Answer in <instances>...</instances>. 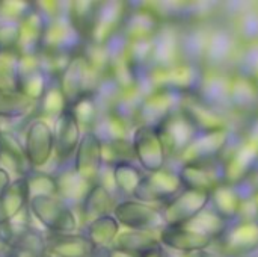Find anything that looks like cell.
<instances>
[{
  "label": "cell",
  "instance_id": "cell-1",
  "mask_svg": "<svg viewBox=\"0 0 258 257\" xmlns=\"http://www.w3.org/2000/svg\"><path fill=\"white\" fill-rule=\"evenodd\" d=\"M29 212L47 233H76L79 220L74 209L57 195L30 197Z\"/></svg>",
  "mask_w": 258,
  "mask_h": 257
},
{
  "label": "cell",
  "instance_id": "cell-2",
  "mask_svg": "<svg viewBox=\"0 0 258 257\" xmlns=\"http://www.w3.org/2000/svg\"><path fill=\"white\" fill-rule=\"evenodd\" d=\"M57 83L65 94L68 108L79 101L82 97L89 94H97L101 83V76H98L86 62L82 52L76 53L65 70L57 77Z\"/></svg>",
  "mask_w": 258,
  "mask_h": 257
},
{
  "label": "cell",
  "instance_id": "cell-3",
  "mask_svg": "<svg viewBox=\"0 0 258 257\" xmlns=\"http://www.w3.org/2000/svg\"><path fill=\"white\" fill-rule=\"evenodd\" d=\"M156 129L168 156H181L201 133L181 108L166 117Z\"/></svg>",
  "mask_w": 258,
  "mask_h": 257
},
{
  "label": "cell",
  "instance_id": "cell-4",
  "mask_svg": "<svg viewBox=\"0 0 258 257\" xmlns=\"http://www.w3.org/2000/svg\"><path fill=\"white\" fill-rule=\"evenodd\" d=\"M23 144L30 170H42L54 155L53 127L44 118H33L26 127Z\"/></svg>",
  "mask_w": 258,
  "mask_h": 257
},
{
  "label": "cell",
  "instance_id": "cell-5",
  "mask_svg": "<svg viewBox=\"0 0 258 257\" xmlns=\"http://www.w3.org/2000/svg\"><path fill=\"white\" fill-rule=\"evenodd\" d=\"M184 189L183 182L178 173L162 170L157 173H147L142 179L135 200H139L147 204L160 203L162 206L168 204Z\"/></svg>",
  "mask_w": 258,
  "mask_h": 257
},
{
  "label": "cell",
  "instance_id": "cell-6",
  "mask_svg": "<svg viewBox=\"0 0 258 257\" xmlns=\"http://www.w3.org/2000/svg\"><path fill=\"white\" fill-rule=\"evenodd\" d=\"M136 161L147 173H157L165 170L166 151L154 126L141 124L132 136Z\"/></svg>",
  "mask_w": 258,
  "mask_h": 257
},
{
  "label": "cell",
  "instance_id": "cell-7",
  "mask_svg": "<svg viewBox=\"0 0 258 257\" xmlns=\"http://www.w3.org/2000/svg\"><path fill=\"white\" fill-rule=\"evenodd\" d=\"M85 39L80 36V33L76 30V27L71 24L67 11L47 21L41 52H53V53H67V55H76L82 52L85 45Z\"/></svg>",
  "mask_w": 258,
  "mask_h": 257
},
{
  "label": "cell",
  "instance_id": "cell-8",
  "mask_svg": "<svg viewBox=\"0 0 258 257\" xmlns=\"http://www.w3.org/2000/svg\"><path fill=\"white\" fill-rule=\"evenodd\" d=\"M210 204V194L183 189L174 200L160 208L165 226H183L197 218Z\"/></svg>",
  "mask_w": 258,
  "mask_h": 257
},
{
  "label": "cell",
  "instance_id": "cell-9",
  "mask_svg": "<svg viewBox=\"0 0 258 257\" xmlns=\"http://www.w3.org/2000/svg\"><path fill=\"white\" fill-rule=\"evenodd\" d=\"M112 215L127 230H160L165 227L160 209L135 198L118 201Z\"/></svg>",
  "mask_w": 258,
  "mask_h": 257
},
{
  "label": "cell",
  "instance_id": "cell-10",
  "mask_svg": "<svg viewBox=\"0 0 258 257\" xmlns=\"http://www.w3.org/2000/svg\"><path fill=\"white\" fill-rule=\"evenodd\" d=\"M73 167L76 173L89 183H97L104 168L103 141L94 130L83 132L82 141L74 153Z\"/></svg>",
  "mask_w": 258,
  "mask_h": 257
},
{
  "label": "cell",
  "instance_id": "cell-11",
  "mask_svg": "<svg viewBox=\"0 0 258 257\" xmlns=\"http://www.w3.org/2000/svg\"><path fill=\"white\" fill-rule=\"evenodd\" d=\"M221 253L234 257L249 256L258 250V220H240L230 223L228 229L219 241H216Z\"/></svg>",
  "mask_w": 258,
  "mask_h": 257
},
{
  "label": "cell",
  "instance_id": "cell-12",
  "mask_svg": "<svg viewBox=\"0 0 258 257\" xmlns=\"http://www.w3.org/2000/svg\"><path fill=\"white\" fill-rule=\"evenodd\" d=\"M53 79L42 67L38 55H21L17 70L15 89L33 101H39Z\"/></svg>",
  "mask_w": 258,
  "mask_h": 257
},
{
  "label": "cell",
  "instance_id": "cell-13",
  "mask_svg": "<svg viewBox=\"0 0 258 257\" xmlns=\"http://www.w3.org/2000/svg\"><path fill=\"white\" fill-rule=\"evenodd\" d=\"M53 133H54V158L59 162L57 165L70 164V159L74 158V153L83 135L82 127L70 108L54 120Z\"/></svg>",
  "mask_w": 258,
  "mask_h": 257
},
{
  "label": "cell",
  "instance_id": "cell-14",
  "mask_svg": "<svg viewBox=\"0 0 258 257\" xmlns=\"http://www.w3.org/2000/svg\"><path fill=\"white\" fill-rule=\"evenodd\" d=\"M122 2H103L98 3V11L94 29L88 42L107 44L121 30L127 17V6Z\"/></svg>",
  "mask_w": 258,
  "mask_h": 257
},
{
  "label": "cell",
  "instance_id": "cell-15",
  "mask_svg": "<svg viewBox=\"0 0 258 257\" xmlns=\"http://www.w3.org/2000/svg\"><path fill=\"white\" fill-rule=\"evenodd\" d=\"M178 176L184 189H194L201 192H212L224 183V162H195L183 164Z\"/></svg>",
  "mask_w": 258,
  "mask_h": 257
},
{
  "label": "cell",
  "instance_id": "cell-16",
  "mask_svg": "<svg viewBox=\"0 0 258 257\" xmlns=\"http://www.w3.org/2000/svg\"><path fill=\"white\" fill-rule=\"evenodd\" d=\"M181 94L172 89L160 88L150 94L138 108V115L142 124L157 127L166 117L180 109Z\"/></svg>",
  "mask_w": 258,
  "mask_h": 257
},
{
  "label": "cell",
  "instance_id": "cell-17",
  "mask_svg": "<svg viewBox=\"0 0 258 257\" xmlns=\"http://www.w3.org/2000/svg\"><path fill=\"white\" fill-rule=\"evenodd\" d=\"M162 245L178 253H194V251H207L215 241L187 224L183 226H165L160 232Z\"/></svg>",
  "mask_w": 258,
  "mask_h": 257
},
{
  "label": "cell",
  "instance_id": "cell-18",
  "mask_svg": "<svg viewBox=\"0 0 258 257\" xmlns=\"http://www.w3.org/2000/svg\"><path fill=\"white\" fill-rule=\"evenodd\" d=\"M258 168V142H243L227 162H224V183L237 186Z\"/></svg>",
  "mask_w": 258,
  "mask_h": 257
},
{
  "label": "cell",
  "instance_id": "cell-19",
  "mask_svg": "<svg viewBox=\"0 0 258 257\" xmlns=\"http://www.w3.org/2000/svg\"><path fill=\"white\" fill-rule=\"evenodd\" d=\"M97 248L80 233H45V248L42 257H92Z\"/></svg>",
  "mask_w": 258,
  "mask_h": 257
},
{
  "label": "cell",
  "instance_id": "cell-20",
  "mask_svg": "<svg viewBox=\"0 0 258 257\" xmlns=\"http://www.w3.org/2000/svg\"><path fill=\"white\" fill-rule=\"evenodd\" d=\"M230 141L228 132L216 130L200 133V136L189 145V148L180 156L183 164H195V162H213L219 158Z\"/></svg>",
  "mask_w": 258,
  "mask_h": 257
},
{
  "label": "cell",
  "instance_id": "cell-21",
  "mask_svg": "<svg viewBox=\"0 0 258 257\" xmlns=\"http://www.w3.org/2000/svg\"><path fill=\"white\" fill-rule=\"evenodd\" d=\"M53 176L56 179L57 197L62 198L67 204H70L73 209L82 204L86 194L92 188V183L86 182L76 173L73 162L71 165L70 164L57 165V170L56 173H53Z\"/></svg>",
  "mask_w": 258,
  "mask_h": 257
},
{
  "label": "cell",
  "instance_id": "cell-22",
  "mask_svg": "<svg viewBox=\"0 0 258 257\" xmlns=\"http://www.w3.org/2000/svg\"><path fill=\"white\" fill-rule=\"evenodd\" d=\"M30 191L27 177H17L0 194V226L11 223L29 208Z\"/></svg>",
  "mask_w": 258,
  "mask_h": 257
},
{
  "label": "cell",
  "instance_id": "cell-23",
  "mask_svg": "<svg viewBox=\"0 0 258 257\" xmlns=\"http://www.w3.org/2000/svg\"><path fill=\"white\" fill-rule=\"evenodd\" d=\"M0 167L9 173H15L18 177L27 176L32 171L26 158L24 144L12 130L0 129Z\"/></svg>",
  "mask_w": 258,
  "mask_h": 257
},
{
  "label": "cell",
  "instance_id": "cell-24",
  "mask_svg": "<svg viewBox=\"0 0 258 257\" xmlns=\"http://www.w3.org/2000/svg\"><path fill=\"white\" fill-rule=\"evenodd\" d=\"M116 204H118V201L115 200L113 192H110L107 188H104L101 183L97 182L92 185V188L89 189L85 200L82 201V204L77 209L80 212L83 223L88 224L100 217L112 215Z\"/></svg>",
  "mask_w": 258,
  "mask_h": 257
},
{
  "label": "cell",
  "instance_id": "cell-25",
  "mask_svg": "<svg viewBox=\"0 0 258 257\" xmlns=\"http://www.w3.org/2000/svg\"><path fill=\"white\" fill-rule=\"evenodd\" d=\"M47 20L33 8L20 21V39L17 52L20 55H38L41 52Z\"/></svg>",
  "mask_w": 258,
  "mask_h": 257
},
{
  "label": "cell",
  "instance_id": "cell-26",
  "mask_svg": "<svg viewBox=\"0 0 258 257\" xmlns=\"http://www.w3.org/2000/svg\"><path fill=\"white\" fill-rule=\"evenodd\" d=\"M184 114L194 121L201 133L225 130V118L218 114L212 105L201 100H183L180 106Z\"/></svg>",
  "mask_w": 258,
  "mask_h": 257
},
{
  "label": "cell",
  "instance_id": "cell-27",
  "mask_svg": "<svg viewBox=\"0 0 258 257\" xmlns=\"http://www.w3.org/2000/svg\"><path fill=\"white\" fill-rule=\"evenodd\" d=\"M219 217L225 221H237L242 214L243 198L236 186L222 183L216 189L210 192V204H209Z\"/></svg>",
  "mask_w": 258,
  "mask_h": 257
},
{
  "label": "cell",
  "instance_id": "cell-28",
  "mask_svg": "<svg viewBox=\"0 0 258 257\" xmlns=\"http://www.w3.org/2000/svg\"><path fill=\"white\" fill-rule=\"evenodd\" d=\"M119 227L121 226L113 215H104L85 224L82 233L97 250H109L115 245L116 238L121 233Z\"/></svg>",
  "mask_w": 258,
  "mask_h": 257
},
{
  "label": "cell",
  "instance_id": "cell-29",
  "mask_svg": "<svg viewBox=\"0 0 258 257\" xmlns=\"http://www.w3.org/2000/svg\"><path fill=\"white\" fill-rule=\"evenodd\" d=\"M36 114V101L17 89L0 88V120H21Z\"/></svg>",
  "mask_w": 258,
  "mask_h": 257
},
{
  "label": "cell",
  "instance_id": "cell-30",
  "mask_svg": "<svg viewBox=\"0 0 258 257\" xmlns=\"http://www.w3.org/2000/svg\"><path fill=\"white\" fill-rule=\"evenodd\" d=\"M98 3L100 2L91 0H74L67 3V15L76 30L85 39V42H88L91 38L98 11Z\"/></svg>",
  "mask_w": 258,
  "mask_h": 257
},
{
  "label": "cell",
  "instance_id": "cell-31",
  "mask_svg": "<svg viewBox=\"0 0 258 257\" xmlns=\"http://www.w3.org/2000/svg\"><path fill=\"white\" fill-rule=\"evenodd\" d=\"M228 100L239 111H252L258 106V83L249 76H237L228 83Z\"/></svg>",
  "mask_w": 258,
  "mask_h": 257
},
{
  "label": "cell",
  "instance_id": "cell-32",
  "mask_svg": "<svg viewBox=\"0 0 258 257\" xmlns=\"http://www.w3.org/2000/svg\"><path fill=\"white\" fill-rule=\"evenodd\" d=\"M147 173H144L141 168H138L133 162H119L112 167V177H113V185L118 194L122 197L135 198L136 191L145 177Z\"/></svg>",
  "mask_w": 258,
  "mask_h": 257
},
{
  "label": "cell",
  "instance_id": "cell-33",
  "mask_svg": "<svg viewBox=\"0 0 258 257\" xmlns=\"http://www.w3.org/2000/svg\"><path fill=\"white\" fill-rule=\"evenodd\" d=\"M160 230H125L118 235L116 242L113 247H119L138 254H144L159 245L160 241Z\"/></svg>",
  "mask_w": 258,
  "mask_h": 257
},
{
  "label": "cell",
  "instance_id": "cell-34",
  "mask_svg": "<svg viewBox=\"0 0 258 257\" xmlns=\"http://www.w3.org/2000/svg\"><path fill=\"white\" fill-rule=\"evenodd\" d=\"M68 109V101L65 94L62 92L57 79H53L44 92L42 98L36 103V115L38 118H57L63 111Z\"/></svg>",
  "mask_w": 258,
  "mask_h": 257
},
{
  "label": "cell",
  "instance_id": "cell-35",
  "mask_svg": "<svg viewBox=\"0 0 258 257\" xmlns=\"http://www.w3.org/2000/svg\"><path fill=\"white\" fill-rule=\"evenodd\" d=\"M94 132L98 135L103 144L122 141V139H127V121L119 114L110 111V112L101 114V117L98 118L94 127Z\"/></svg>",
  "mask_w": 258,
  "mask_h": 257
},
{
  "label": "cell",
  "instance_id": "cell-36",
  "mask_svg": "<svg viewBox=\"0 0 258 257\" xmlns=\"http://www.w3.org/2000/svg\"><path fill=\"white\" fill-rule=\"evenodd\" d=\"M187 226H190L192 229H195L197 232L212 238L215 242L219 241L222 238V235L225 233V230L228 229L230 223L225 221L222 217H219L212 208H206L197 218H194L190 223H187Z\"/></svg>",
  "mask_w": 258,
  "mask_h": 257
},
{
  "label": "cell",
  "instance_id": "cell-37",
  "mask_svg": "<svg viewBox=\"0 0 258 257\" xmlns=\"http://www.w3.org/2000/svg\"><path fill=\"white\" fill-rule=\"evenodd\" d=\"M71 112L74 114L76 120L79 121L80 127L88 130H94L98 118L101 117L100 112V100L97 98V94H89L82 97L79 101L70 106Z\"/></svg>",
  "mask_w": 258,
  "mask_h": 257
},
{
  "label": "cell",
  "instance_id": "cell-38",
  "mask_svg": "<svg viewBox=\"0 0 258 257\" xmlns=\"http://www.w3.org/2000/svg\"><path fill=\"white\" fill-rule=\"evenodd\" d=\"M20 56L17 50H0V88L15 89Z\"/></svg>",
  "mask_w": 258,
  "mask_h": 257
},
{
  "label": "cell",
  "instance_id": "cell-39",
  "mask_svg": "<svg viewBox=\"0 0 258 257\" xmlns=\"http://www.w3.org/2000/svg\"><path fill=\"white\" fill-rule=\"evenodd\" d=\"M30 197L35 195H57L56 179L53 174H48L42 170H32L27 176Z\"/></svg>",
  "mask_w": 258,
  "mask_h": 257
},
{
  "label": "cell",
  "instance_id": "cell-40",
  "mask_svg": "<svg viewBox=\"0 0 258 257\" xmlns=\"http://www.w3.org/2000/svg\"><path fill=\"white\" fill-rule=\"evenodd\" d=\"M33 9V2L26 0H2L0 2V21L20 23Z\"/></svg>",
  "mask_w": 258,
  "mask_h": 257
},
{
  "label": "cell",
  "instance_id": "cell-41",
  "mask_svg": "<svg viewBox=\"0 0 258 257\" xmlns=\"http://www.w3.org/2000/svg\"><path fill=\"white\" fill-rule=\"evenodd\" d=\"M20 39V23L0 21V50H17Z\"/></svg>",
  "mask_w": 258,
  "mask_h": 257
},
{
  "label": "cell",
  "instance_id": "cell-42",
  "mask_svg": "<svg viewBox=\"0 0 258 257\" xmlns=\"http://www.w3.org/2000/svg\"><path fill=\"white\" fill-rule=\"evenodd\" d=\"M106 257H142V254L119 248V247H112L106 251Z\"/></svg>",
  "mask_w": 258,
  "mask_h": 257
},
{
  "label": "cell",
  "instance_id": "cell-43",
  "mask_svg": "<svg viewBox=\"0 0 258 257\" xmlns=\"http://www.w3.org/2000/svg\"><path fill=\"white\" fill-rule=\"evenodd\" d=\"M11 173L6 168L0 167V194L11 185Z\"/></svg>",
  "mask_w": 258,
  "mask_h": 257
},
{
  "label": "cell",
  "instance_id": "cell-44",
  "mask_svg": "<svg viewBox=\"0 0 258 257\" xmlns=\"http://www.w3.org/2000/svg\"><path fill=\"white\" fill-rule=\"evenodd\" d=\"M142 257H171V256H169V253L166 251V248H165L163 245H159V247H156V248H153V250H150V251L144 253Z\"/></svg>",
  "mask_w": 258,
  "mask_h": 257
},
{
  "label": "cell",
  "instance_id": "cell-45",
  "mask_svg": "<svg viewBox=\"0 0 258 257\" xmlns=\"http://www.w3.org/2000/svg\"><path fill=\"white\" fill-rule=\"evenodd\" d=\"M204 257H234V256H228V254H224L221 251H204Z\"/></svg>",
  "mask_w": 258,
  "mask_h": 257
},
{
  "label": "cell",
  "instance_id": "cell-46",
  "mask_svg": "<svg viewBox=\"0 0 258 257\" xmlns=\"http://www.w3.org/2000/svg\"><path fill=\"white\" fill-rule=\"evenodd\" d=\"M178 257H204V251H194V253H183Z\"/></svg>",
  "mask_w": 258,
  "mask_h": 257
},
{
  "label": "cell",
  "instance_id": "cell-47",
  "mask_svg": "<svg viewBox=\"0 0 258 257\" xmlns=\"http://www.w3.org/2000/svg\"><path fill=\"white\" fill-rule=\"evenodd\" d=\"M106 251H107V250H97L95 254L92 257H106Z\"/></svg>",
  "mask_w": 258,
  "mask_h": 257
},
{
  "label": "cell",
  "instance_id": "cell-48",
  "mask_svg": "<svg viewBox=\"0 0 258 257\" xmlns=\"http://www.w3.org/2000/svg\"><path fill=\"white\" fill-rule=\"evenodd\" d=\"M254 200V204H255V211H257V220H258V192H255V195L252 197Z\"/></svg>",
  "mask_w": 258,
  "mask_h": 257
},
{
  "label": "cell",
  "instance_id": "cell-49",
  "mask_svg": "<svg viewBox=\"0 0 258 257\" xmlns=\"http://www.w3.org/2000/svg\"><path fill=\"white\" fill-rule=\"evenodd\" d=\"M255 80H257V83H258V76H257V79H255Z\"/></svg>",
  "mask_w": 258,
  "mask_h": 257
}]
</instances>
